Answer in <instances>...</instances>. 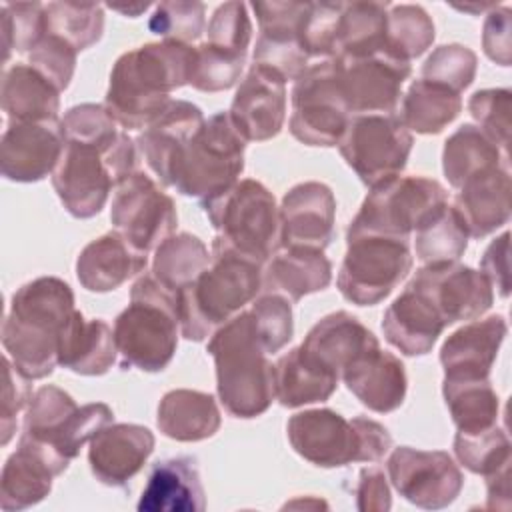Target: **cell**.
<instances>
[{
	"instance_id": "obj_50",
	"label": "cell",
	"mask_w": 512,
	"mask_h": 512,
	"mask_svg": "<svg viewBox=\"0 0 512 512\" xmlns=\"http://www.w3.org/2000/svg\"><path fill=\"white\" fill-rule=\"evenodd\" d=\"M478 58L464 44H442L422 64V78L462 94L474 80Z\"/></svg>"
},
{
	"instance_id": "obj_44",
	"label": "cell",
	"mask_w": 512,
	"mask_h": 512,
	"mask_svg": "<svg viewBox=\"0 0 512 512\" xmlns=\"http://www.w3.org/2000/svg\"><path fill=\"white\" fill-rule=\"evenodd\" d=\"M436 28L428 12L418 4H394L386 14L384 54L410 62L422 56L434 42Z\"/></svg>"
},
{
	"instance_id": "obj_23",
	"label": "cell",
	"mask_w": 512,
	"mask_h": 512,
	"mask_svg": "<svg viewBox=\"0 0 512 512\" xmlns=\"http://www.w3.org/2000/svg\"><path fill=\"white\" fill-rule=\"evenodd\" d=\"M64 138L60 122H10L0 140V172L10 182H38L54 172Z\"/></svg>"
},
{
	"instance_id": "obj_30",
	"label": "cell",
	"mask_w": 512,
	"mask_h": 512,
	"mask_svg": "<svg viewBox=\"0 0 512 512\" xmlns=\"http://www.w3.org/2000/svg\"><path fill=\"white\" fill-rule=\"evenodd\" d=\"M204 120L206 118L196 104L188 100H172L168 108L140 132L136 140L138 152L164 186L170 184V172L178 152Z\"/></svg>"
},
{
	"instance_id": "obj_2",
	"label": "cell",
	"mask_w": 512,
	"mask_h": 512,
	"mask_svg": "<svg viewBox=\"0 0 512 512\" xmlns=\"http://www.w3.org/2000/svg\"><path fill=\"white\" fill-rule=\"evenodd\" d=\"M74 312V292L56 276L34 278L12 294L2 346L26 378L40 380L54 372L60 338Z\"/></svg>"
},
{
	"instance_id": "obj_55",
	"label": "cell",
	"mask_w": 512,
	"mask_h": 512,
	"mask_svg": "<svg viewBox=\"0 0 512 512\" xmlns=\"http://www.w3.org/2000/svg\"><path fill=\"white\" fill-rule=\"evenodd\" d=\"M510 96L508 88H484L476 90L468 100V110L478 122V128H482L504 152L508 150L510 138Z\"/></svg>"
},
{
	"instance_id": "obj_12",
	"label": "cell",
	"mask_w": 512,
	"mask_h": 512,
	"mask_svg": "<svg viewBox=\"0 0 512 512\" xmlns=\"http://www.w3.org/2000/svg\"><path fill=\"white\" fill-rule=\"evenodd\" d=\"M290 134L306 146H338L352 112L340 90L334 60H320L294 80Z\"/></svg>"
},
{
	"instance_id": "obj_56",
	"label": "cell",
	"mask_w": 512,
	"mask_h": 512,
	"mask_svg": "<svg viewBox=\"0 0 512 512\" xmlns=\"http://www.w3.org/2000/svg\"><path fill=\"white\" fill-rule=\"evenodd\" d=\"M78 50L64 38L46 32L28 54V64L42 72L60 92L70 86L76 70Z\"/></svg>"
},
{
	"instance_id": "obj_27",
	"label": "cell",
	"mask_w": 512,
	"mask_h": 512,
	"mask_svg": "<svg viewBox=\"0 0 512 512\" xmlns=\"http://www.w3.org/2000/svg\"><path fill=\"white\" fill-rule=\"evenodd\" d=\"M148 252L134 248L120 232H106L88 242L76 258V278L88 292H110L142 274Z\"/></svg>"
},
{
	"instance_id": "obj_11",
	"label": "cell",
	"mask_w": 512,
	"mask_h": 512,
	"mask_svg": "<svg viewBox=\"0 0 512 512\" xmlns=\"http://www.w3.org/2000/svg\"><path fill=\"white\" fill-rule=\"evenodd\" d=\"M114 422V412L104 402L78 406L58 386H40L26 406L22 434L48 444L66 460H74L80 448L104 426Z\"/></svg>"
},
{
	"instance_id": "obj_6",
	"label": "cell",
	"mask_w": 512,
	"mask_h": 512,
	"mask_svg": "<svg viewBox=\"0 0 512 512\" xmlns=\"http://www.w3.org/2000/svg\"><path fill=\"white\" fill-rule=\"evenodd\" d=\"M138 144L120 132L110 144L64 140L60 160L52 172V186L74 218L96 216L122 178L136 172Z\"/></svg>"
},
{
	"instance_id": "obj_57",
	"label": "cell",
	"mask_w": 512,
	"mask_h": 512,
	"mask_svg": "<svg viewBox=\"0 0 512 512\" xmlns=\"http://www.w3.org/2000/svg\"><path fill=\"white\" fill-rule=\"evenodd\" d=\"M32 398L30 378H26L6 356L4 358V390H2V412H0V442L6 446L16 434L18 414L28 406Z\"/></svg>"
},
{
	"instance_id": "obj_13",
	"label": "cell",
	"mask_w": 512,
	"mask_h": 512,
	"mask_svg": "<svg viewBox=\"0 0 512 512\" xmlns=\"http://www.w3.org/2000/svg\"><path fill=\"white\" fill-rule=\"evenodd\" d=\"M412 132L398 114H356L350 118L338 150L368 188L400 176L412 152Z\"/></svg>"
},
{
	"instance_id": "obj_53",
	"label": "cell",
	"mask_w": 512,
	"mask_h": 512,
	"mask_svg": "<svg viewBox=\"0 0 512 512\" xmlns=\"http://www.w3.org/2000/svg\"><path fill=\"white\" fill-rule=\"evenodd\" d=\"M60 132L64 140L110 144L122 130H118L116 120L110 116L104 104L84 102L72 106L60 120Z\"/></svg>"
},
{
	"instance_id": "obj_22",
	"label": "cell",
	"mask_w": 512,
	"mask_h": 512,
	"mask_svg": "<svg viewBox=\"0 0 512 512\" xmlns=\"http://www.w3.org/2000/svg\"><path fill=\"white\" fill-rule=\"evenodd\" d=\"M280 248L324 250L334 240L336 198L328 184L308 180L292 186L278 206Z\"/></svg>"
},
{
	"instance_id": "obj_24",
	"label": "cell",
	"mask_w": 512,
	"mask_h": 512,
	"mask_svg": "<svg viewBox=\"0 0 512 512\" xmlns=\"http://www.w3.org/2000/svg\"><path fill=\"white\" fill-rule=\"evenodd\" d=\"M154 434L142 424H108L88 448V464L104 486H126L146 464L154 450Z\"/></svg>"
},
{
	"instance_id": "obj_54",
	"label": "cell",
	"mask_w": 512,
	"mask_h": 512,
	"mask_svg": "<svg viewBox=\"0 0 512 512\" xmlns=\"http://www.w3.org/2000/svg\"><path fill=\"white\" fill-rule=\"evenodd\" d=\"M206 34V42L216 48L236 54H248V46L252 40V22L248 6L236 0L220 4L210 16Z\"/></svg>"
},
{
	"instance_id": "obj_37",
	"label": "cell",
	"mask_w": 512,
	"mask_h": 512,
	"mask_svg": "<svg viewBox=\"0 0 512 512\" xmlns=\"http://www.w3.org/2000/svg\"><path fill=\"white\" fill-rule=\"evenodd\" d=\"M338 376L316 364L300 346L282 354L274 364V396L284 408L326 402L336 386Z\"/></svg>"
},
{
	"instance_id": "obj_21",
	"label": "cell",
	"mask_w": 512,
	"mask_h": 512,
	"mask_svg": "<svg viewBox=\"0 0 512 512\" xmlns=\"http://www.w3.org/2000/svg\"><path fill=\"white\" fill-rule=\"evenodd\" d=\"M228 114L246 142L278 136L286 120V80L270 68L252 64L236 88Z\"/></svg>"
},
{
	"instance_id": "obj_42",
	"label": "cell",
	"mask_w": 512,
	"mask_h": 512,
	"mask_svg": "<svg viewBox=\"0 0 512 512\" xmlns=\"http://www.w3.org/2000/svg\"><path fill=\"white\" fill-rule=\"evenodd\" d=\"M468 230L452 204L434 206L414 228L416 258L424 264L458 262L468 246Z\"/></svg>"
},
{
	"instance_id": "obj_60",
	"label": "cell",
	"mask_w": 512,
	"mask_h": 512,
	"mask_svg": "<svg viewBox=\"0 0 512 512\" xmlns=\"http://www.w3.org/2000/svg\"><path fill=\"white\" fill-rule=\"evenodd\" d=\"M356 506L364 512H386L392 506L390 488L380 468H362L356 484Z\"/></svg>"
},
{
	"instance_id": "obj_41",
	"label": "cell",
	"mask_w": 512,
	"mask_h": 512,
	"mask_svg": "<svg viewBox=\"0 0 512 512\" xmlns=\"http://www.w3.org/2000/svg\"><path fill=\"white\" fill-rule=\"evenodd\" d=\"M442 396L458 432L496 426L500 400L488 378H444Z\"/></svg>"
},
{
	"instance_id": "obj_43",
	"label": "cell",
	"mask_w": 512,
	"mask_h": 512,
	"mask_svg": "<svg viewBox=\"0 0 512 512\" xmlns=\"http://www.w3.org/2000/svg\"><path fill=\"white\" fill-rule=\"evenodd\" d=\"M208 264L210 252L206 244L190 232H180L168 236L156 246L150 274L166 290L178 294V290L194 282Z\"/></svg>"
},
{
	"instance_id": "obj_28",
	"label": "cell",
	"mask_w": 512,
	"mask_h": 512,
	"mask_svg": "<svg viewBox=\"0 0 512 512\" xmlns=\"http://www.w3.org/2000/svg\"><path fill=\"white\" fill-rule=\"evenodd\" d=\"M510 172L508 166H496L470 176L454 198L468 236L484 238L510 220Z\"/></svg>"
},
{
	"instance_id": "obj_49",
	"label": "cell",
	"mask_w": 512,
	"mask_h": 512,
	"mask_svg": "<svg viewBox=\"0 0 512 512\" xmlns=\"http://www.w3.org/2000/svg\"><path fill=\"white\" fill-rule=\"evenodd\" d=\"M148 28L162 40L192 44L206 30V6L190 0L160 2L154 6Z\"/></svg>"
},
{
	"instance_id": "obj_59",
	"label": "cell",
	"mask_w": 512,
	"mask_h": 512,
	"mask_svg": "<svg viewBox=\"0 0 512 512\" xmlns=\"http://www.w3.org/2000/svg\"><path fill=\"white\" fill-rule=\"evenodd\" d=\"M480 272L488 278L492 288H496L500 298L510 294V232H502L494 238L480 260Z\"/></svg>"
},
{
	"instance_id": "obj_16",
	"label": "cell",
	"mask_w": 512,
	"mask_h": 512,
	"mask_svg": "<svg viewBox=\"0 0 512 512\" xmlns=\"http://www.w3.org/2000/svg\"><path fill=\"white\" fill-rule=\"evenodd\" d=\"M406 286L422 294L446 326L480 318L494 304V288L488 278L460 262L424 264Z\"/></svg>"
},
{
	"instance_id": "obj_29",
	"label": "cell",
	"mask_w": 512,
	"mask_h": 512,
	"mask_svg": "<svg viewBox=\"0 0 512 512\" xmlns=\"http://www.w3.org/2000/svg\"><path fill=\"white\" fill-rule=\"evenodd\" d=\"M142 512H202L206 496L194 456L158 460L136 504Z\"/></svg>"
},
{
	"instance_id": "obj_46",
	"label": "cell",
	"mask_w": 512,
	"mask_h": 512,
	"mask_svg": "<svg viewBox=\"0 0 512 512\" xmlns=\"http://www.w3.org/2000/svg\"><path fill=\"white\" fill-rule=\"evenodd\" d=\"M4 64L12 52L30 54L46 34V4L4 2L0 8Z\"/></svg>"
},
{
	"instance_id": "obj_7",
	"label": "cell",
	"mask_w": 512,
	"mask_h": 512,
	"mask_svg": "<svg viewBox=\"0 0 512 512\" xmlns=\"http://www.w3.org/2000/svg\"><path fill=\"white\" fill-rule=\"evenodd\" d=\"M246 140L236 130L228 112H216L202 122L178 152L170 184L200 202L230 188L244 170Z\"/></svg>"
},
{
	"instance_id": "obj_17",
	"label": "cell",
	"mask_w": 512,
	"mask_h": 512,
	"mask_svg": "<svg viewBox=\"0 0 512 512\" xmlns=\"http://www.w3.org/2000/svg\"><path fill=\"white\" fill-rule=\"evenodd\" d=\"M338 72L340 90L356 114H396L402 84L408 80L410 62L396 60L384 52L362 58H332Z\"/></svg>"
},
{
	"instance_id": "obj_33",
	"label": "cell",
	"mask_w": 512,
	"mask_h": 512,
	"mask_svg": "<svg viewBox=\"0 0 512 512\" xmlns=\"http://www.w3.org/2000/svg\"><path fill=\"white\" fill-rule=\"evenodd\" d=\"M444 328L434 306L408 286L382 316L384 338L404 356L428 354Z\"/></svg>"
},
{
	"instance_id": "obj_5",
	"label": "cell",
	"mask_w": 512,
	"mask_h": 512,
	"mask_svg": "<svg viewBox=\"0 0 512 512\" xmlns=\"http://www.w3.org/2000/svg\"><path fill=\"white\" fill-rule=\"evenodd\" d=\"M176 294L152 274L140 276L130 290V304L114 320V340L124 370H164L178 348Z\"/></svg>"
},
{
	"instance_id": "obj_47",
	"label": "cell",
	"mask_w": 512,
	"mask_h": 512,
	"mask_svg": "<svg viewBox=\"0 0 512 512\" xmlns=\"http://www.w3.org/2000/svg\"><path fill=\"white\" fill-rule=\"evenodd\" d=\"M454 454L472 474L488 476L510 464V440L498 426L480 432H456Z\"/></svg>"
},
{
	"instance_id": "obj_9",
	"label": "cell",
	"mask_w": 512,
	"mask_h": 512,
	"mask_svg": "<svg viewBox=\"0 0 512 512\" xmlns=\"http://www.w3.org/2000/svg\"><path fill=\"white\" fill-rule=\"evenodd\" d=\"M414 256L404 238L358 234L346 236V254L336 278L340 294L356 306H374L412 270Z\"/></svg>"
},
{
	"instance_id": "obj_20",
	"label": "cell",
	"mask_w": 512,
	"mask_h": 512,
	"mask_svg": "<svg viewBox=\"0 0 512 512\" xmlns=\"http://www.w3.org/2000/svg\"><path fill=\"white\" fill-rule=\"evenodd\" d=\"M70 460L48 444L20 434L16 450L6 458L0 476V506L6 512L24 510L42 502L52 480L66 472Z\"/></svg>"
},
{
	"instance_id": "obj_45",
	"label": "cell",
	"mask_w": 512,
	"mask_h": 512,
	"mask_svg": "<svg viewBox=\"0 0 512 512\" xmlns=\"http://www.w3.org/2000/svg\"><path fill=\"white\" fill-rule=\"evenodd\" d=\"M46 32L68 40L78 52L102 38L104 10L96 2L46 4Z\"/></svg>"
},
{
	"instance_id": "obj_26",
	"label": "cell",
	"mask_w": 512,
	"mask_h": 512,
	"mask_svg": "<svg viewBox=\"0 0 512 512\" xmlns=\"http://www.w3.org/2000/svg\"><path fill=\"white\" fill-rule=\"evenodd\" d=\"M508 326L504 316L492 314L464 324L440 348L444 378H488Z\"/></svg>"
},
{
	"instance_id": "obj_10",
	"label": "cell",
	"mask_w": 512,
	"mask_h": 512,
	"mask_svg": "<svg viewBox=\"0 0 512 512\" xmlns=\"http://www.w3.org/2000/svg\"><path fill=\"white\" fill-rule=\"evenodd\" d=\"M448 200L446 188L426 176H394L370 188L346 236L380 234L408 240L418 222Z\"/></svg>"
},
{
	"instance_id": "obj_18",
	"label": "cell",
	"mask_w": 512,
	"mask_h": 512,
	"mask_svg": "<svg viewBox=\"0 0 512 512\" xmlns=\"http://www.w3.org/2000/svg\"><path fill=\"white\" fill-rule=\"evenodd\" d=\"M286 434L292 450L314 466L340 468L364 462L358 426L336 410L314 408L296 412L286 422Z\"/></svg>"
},
{
	"instance_id": "obj_4",
	"label": "cell",
	"mask_w": 512,
	"mask_h": 512,
	"mask_svg": "<svg viewBox=\"0 0 512 512\" xmlns=\"http://www.w3.org/2000/svg\"><path fill=\"white\" fill-rule=\"evenodd\" d=\"M214 358L216 392L224 410L234 418L264 414L274 396V364L260 342L248 310L222 324L208 340Z\"/></svg>"
},
{
	"instance_id": "obj_1",
	"label": "cell",
	"mask_w": 512,
	"mask_h": 512,
	"mask_svg": "<svg viewBox=\"0 0 512 512\" xmlns=\"http://www.w3.org/2000/svg\"><path fill=\"white\" fill-rule=\"evenodd\" d=\"M194 46L162 40L124 52L110 70L104 106L124 130H144L190 82Z\"/></svg>"
},
{
	"instance_id": "obj_35",
	"label": "cell",
	"mask_w": 512,
	"mask_h": 512,
	"mask_svg": "<svg viewBox=\"0 0 512 512\" xmlns=\"http://www.w3.org/2000/svg\"><path fill=\"white\" fill-rule=\"evenodd\" d=\"M156 424L164 436L176 442H200L218 432L222 416L212 394L176 388L162 396Z\"/></svg>"
},
{
	"instance_id": "obj_19",
	"label": "cell",
	"mask_w": 512,
	"mask_h": 512,
	"mask_svg": "<svg viewBox=\"0 0 512 512\" xmlns=\"http://www.w3.org/2000/svg\"><path fill=\"white\" fill-rule=\"evenodd\" d=\"M308 2H252L260 34L254 46V64L296 80L308 68V54L300 40V24Z\"/></svg>"
},
{
	"instance_id": "obj_39",
	"label": "cell",
	"mask_w": 512,
	"mask_h": 512,
	"mask_svg": "<svg viewBox=\"0 0 512 512\" xmlns=\"http://www.w3.org/2000/svg\"><path fill=\"white\" fill-rule=\"evenodd\" d=\"M462 112V98L458 92L430 82L414 80L400 104L402 124L416 134H438Z\"/></svg>"
},
{
	"instance_id": "obj_34",
	"label": "cell",
	"mask_w": 512,
	"mask_h": 512,
	"mask_svg": "<svg viewBox=\"0 0 512 512\" xmlns=\"http://www.w3.org/2000/svg\"><path fill=\"white\" fill-rule=\"evenodd\" d=\"M114 328L102 318L86 320L76 310L62 332L58 364L80 376H102L116 362Z\"/></svg>"
},
{
	"instance_id": "obj_58",
	"label": "cell",
	"mask_w": 512,
	"mask_h": 512,
	"mask_svg": "<svg viewBox=\"0 0 512 512\" xmlns=\"http://www.w3.org/2000/svg\"><path fill=\"white\" fill-rule=\"evenodd\" d=\"M510 14L508 6H492L482 28L484 54L500 66H510Z\"/></svg>"
},
{
	"instance_id": "obj_14",
	"label": "cell",
	"mask_w": 512,
	"mask_h": 512,
	"mask_svg": "<svg viewBox=\"0 0 512 512\" xmlns=\"http://www.w3.org/2000/svg\"><path fill=\"white\" fill-rule=\"evenodd\" d=\"M110 222L134 248L148 252L164 242L178 224V212L148 174L136 170L114 186Z\"/></svg>"
},
{
	"instance_id": "obj_8",
	"label": "cell",
	"mask_w": 512,
	"mask_h": 512,
	"mask_svg": "<svg viewBox=\"0 0 512 512\" xmlns=\"http://www.w3.org/2000/svg\"><path fill=\"white\" fill-rule=\"evenodd\" d=\"M216 238L232 250L266 264L280 250V214L274 194L258 180L244 178L202 200Z\"/></svg>"
},
{
	"instance_id": "obj_31",
	"label": "cell",
	"mask_w": 512,
	"mask_h": 512,
	"mask_svg": "<svg viewBox=\"0 0 512 512\" xmlns=\"http://www.w3.org/2000/svg\"><path fill=\"white\" fill-rule=\"evenodd\" d=\"M380 344L356 316L346 310L320 318L306 334L300 348L316 364L340 378L342 370L364 350Z\"/></svg>"
},
{
	"instance_id": "obj_32",
	"label": "cell",
	"mask_w": 512,
	"mask_h": 512,
	"mask_svg": "<svg viewBox=\"0 0 512 512\" xmlns=\"http://www.w3.org/2000/svg\"><path fill=\"white\" fill-rule=\"evenodd\" d=\"M332 280V262L324 250L316 248H280L262 270V294H280L298 302L308 294L328 288Z\"/></svg>"
},
{
	"instance_id": "obj_36",
	"label": "cell",
	"mask_w": 512,
	"mask_h": 512,
	"mask_svg": "<svg viewBox=\"0 0 512 512\" xmlns=\"http://www.w3.org/2000/svg\"><path fill=\"white\" fill-rule=\"evenodd\" d=\"M2 110L10 122H56L60 90L34 66L12 64L2 74Z\"/></svg>"
},
{
	"instance_id": "obj_38",
	"label": "cell",
	"mask_w": 512,
	"mask_h": 512,
	"mask_svg": "<svg viewBox=\"0 0 512 512\" xmlns=\"http://www.w3.org/2000/svg\"><path fill=\"white\" fill-rule=\"evenodd\" d=\"M508 166V154L476 124H462L444 142L442 170L452 188H460L470 176Z\"/></svg>"
},
{
	"instance_id": "obj_52",
	"label": "cell",
	"mask_w": 512,
	"mask_h": 512,
	"mask_svg": "<svg viewBox=\"0 0 512 512\" xmlns=\"http://www.w3.org/2000/svg\"><path fill=\"white\" fill-rule=\"evenodd\" d=\"M342 6L344 2H308L300 24V40L308 58H334Z\"/></svg>"
},
{
	"instance_id": "obj_3",
	"label": "cell",
	"mask_w": 512,
	"mask_h": 512,
	"mask_svg": "<svg viewBox=\"0 0 512 512\" xmlns=\"http://www.w3.org/2000/svg\"><path fill=\"white\" fill-rule=\"evenodd\" d=\"M262 270L264 264L214 238L206 270L176 294L180 334L192 342L212 336L256 300L262 292Z\"/></svg>"
},
{
	"instance_id": "obj_62",
	"label": "cell",
	"mask_w": 512,
	"mask_h": 512,
	"mask_svg": "<svg viewBox=\"0 0 512 512\" xmlns=\"http://www.w3.org/2000/svg\"><path fill=\"white\" fill-rule=\"evenodd\" d=\"M108 8H112L116 12H122V14H128L130 18H136L140 12L148 10V4H138V6H112V4H108Z\"/></svg>"
},
{
	"instance_id": "obj_40",
	"label": "cell",
	"mask_w": 512,
	"mask_h": 512,
	"mask_svg": "<svg viewBox=\"0 0 512 512\" xmlns=\"http://www.w3.org/2000/svg\"><path fill=\"white\" fill-rule=\"evenodd\" d=\"M388 2H344L334 58H362L384 52Z\"/></svg>"
},
{
	"instance_id": "obj_51",
	"label": "cell",
	"mask_w": 512,
	"mask_h": 512,
	"mask_svg": "<svg viewBox=\"0 0 512 512\" xmlns=\"http://www.w3.org/2000/svg\"><path fill=\"white\" fill-rule=\"evenodd\" d=\"M254 328L268 354L282 350L294 334L292 304L280 294H262L250 306Z\"/></svg>"
},
{
	"instance_id": "obj_48",
	"label": "cell",
	"mask_w": 512,
	"mask_h": 512,
	"mask_svg": "<svg viewBox=\"0 0 512 512\" xmlns=\"http://www.w3.org/2000/svg\"><path fill=\"white\" fill-rule=\"evenodd\" d=\"M246 58L248 54L228 52L208 42L194 46V66L188 84L200 92H224L240 80Z\"/></svg>"
},
{
	"instance_id": "obj_25",
	"label": "cell",
	"mask_w": 512,
	"mask_h": 512,
	"mask_svg": "<svg viewBox=\"0 0 512 512\" xmlns=\"http://www.w3.org/2000/svg\"><path fill=\"white\" fill-rule=\"evenodd\" d=\"M346 388L368 410L378 414L394 412L404 404L408 378L398 356L382 350L380 344L358 354L340 374Z\"/></svg>"
},
{
	"instance_id": "obj_15",
	"label": "cell",
	"mask_w": 512,
	"mask_h": 512,
	"mask_svg": "<svg viewBox=\"0 0 512 512\" xmlns=\"http://www.w3.org/2000/svg\"><path fill=\"white\" fill-rule=\"evenodd\" d=\"M386 468L396 492L424 510L450 506L464 486L458 464L444 450L398 446L392 450Z\"/></svg>"
},
{
	"instance_id": "obj_61",
	"label": "cell",
	"mask_w": 512,
	"mask_h": 512,
	"mask_svg": "<svg viewBox=\"0 0 512 512\" xmlns=\"http://www.w3.org/2000/svg\"><path fill=\"white\" fill-rule=\"evenodd\" d=\"M486 478V508L508 510L510 508V464L484 476Z\"/></svg>"
}]
</instances>
